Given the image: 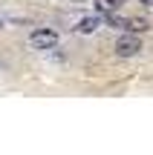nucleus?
I'll list each match as a JSON object with an SVG mask.
<instances>
[{
    "mask_svg": "<svg viewBox=\"0 0 153 155\" xmlns=\"http://www.w3.org/2000/svg\"><path fill=\"white\" fill-rule=\"evenodd\" d=\"M124 3H127V0H98V3H96V9L104 15V12H116L119 6H124Z\"/></svg>",
    "mask_w": 153,
    "mask_h": 155,
    "instance_id": "obj_5",
    "label": "nucleus"
},
{
    "mask_svg": "<svg viewBox=\"0 0 153 155\" xmlns=\"http://www.w3.org/2000/svg\"><path fill=\"white\" fill-rule=\"evenodd\" d=\"M98 26H101V17L92 15V17H84V20L75 26V32H78V35H90V32H96Z\"/></svg>",
    "mask_w": 153,
    "mask_h": 155,
    "instance_id": "obj_4",
    "label": "nucleus"
},
{
    "mask_svg": "<svg viewBox=\"0 0 153 155\" xmlns=\"http://www.w3.org/2000/svg\"><path fill=\"white\" fill-rule=\"evenodd\" d=\"M142 52V40L136 38V35H124V38L116 40V55L119 58H133Z\"/></svg>",
    "mask_w": 153,
    "mask_h": 155,
    "instance_id": "obj_2",
    "label": "nucleus"
},
{
    "mask_svg": "<svg viewBox=\"0 0 153 155\" xmlns=\"http://www.w3.org/2000/svg\"><path fill=\"white\" fill-rule=\"evenodd\" d=\"M72 3H81V0H72Z\"/></svg>",
    "mask_w": 153,
    "mask_h": 155,
    "instance_id": "obj_7",
    "label": "nucleus"
},
{
    "mask_svg": "<svg viewBox=\"0 0 153 155\" xmlns=\"http://www.w3.org/2000/svg\"><path fill=\"white\" fill-rule=\"evenodd\" d=\"M139 3H144V6H153V0H139Z\"/></svg>",
    "mask_w": 153,
    "mask_h": 155,
    "instance_id": "obj_6",
    "label": "nucleus"
},
{
    "mask_svg": "<svg viewBox=\"0 0 153 155\" xmlns=\"http://www.w3.org/2000/svg\"><path fill=\"white\" fill-rule=\"evenodd\" d=\"M55 43H58V32H52V29H35L29 35V46L32 49H52Z\"/></svg>",
    "mask_w": 153,
    "mask_h": 155,
    "instance_id": "obj_1",
    "label": "nucleus"
},
{
    "mask_svg": "<svg viewBox=\"0 0 153 155\" xmlns=\"http://www.w3.org/2000/svg\"><path fill=\"white\" fill-rule=\"evenodd\" d=\"M110 26L116 29H124V32H144L148 29V20H142V17H110Z\"/></svg>",
    "mask_w": 153,
    "mask_h": 155,
    "instance_id": "obj_3",
    "label": "nucleus"
}]
</instances>
